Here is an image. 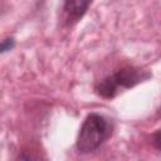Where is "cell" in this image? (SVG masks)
Returning <instances> with one entry per match:
<instances>
[{"instance_id": "6da1fadb", "label": "cell", "mask_w": 161, "mask_h": 161, "mask_svg": "<svg viewBox=\"0 0 161 161\" xmlns=\"http://www.w3.org/2000/svg\"><path fill=\"white\" fill-rule=\"evenodd\" d=\"M109 135L107 119L97 113H91L83 122L77 138V148L82 153L97 150Z\"/></svg>"}, {"instance_id": "7a4b0ae2", "label": "cell", "mask_w": 161, "mask_h": 161, "mask_svg": "<svg viewBox=\"0 0 161 161\" xmlns=\"http://www.w3.org/2000/svg\"><path fill=\"white\" fill-rule=\"evenodd\" d=\"M150 73L140 68H123L101 80L96 86V91L104 98H113L119 91L131 88L135 84L147 79Z\"/></svg>"}, {"instance_id": "3957f363", "label": "cell", "mask_w": 161, "mask_h": 161, "mask_svg": "<svg viewBox=\"0 0 161 161\" xmlns=\"http://www.w3.org/2000/svg\"><path fill=\"white\" fill-rule=\"evenodd\" d=\"M92 0H64V11L68 20L77 21L88 10Z\"/></svg>"}, {"instance_id": "277c9868", "label": "cell", "mask_w": 161, "mask_h": 161, "mask_svg": "<svg viewBox=\"0 0 161 161\" xmlns=\"http://www.w3.org/2000/svg\"><path fill=\"white\" fill-rule=\"evenodd\" d=\"M151 140H152V145H153L157 150H160V151H161V130L156 131V132L152 135Z\"/></svg>"}, {"instance_id": "5b68a950", "label": "cell", "mask_w": 161, "mask_h": 161, "mask_svg": "<svg viewBox=\"0 0 161 161\" xmlns=\"http://www.w3.org/2000/svg\"><path fill=\"white\" fill-rule=\"evenodd\" d=\"M14 47V39L13 38H6L1 42V52L5 53L8 50H10Z\"/></svg>"}]
</instances>
